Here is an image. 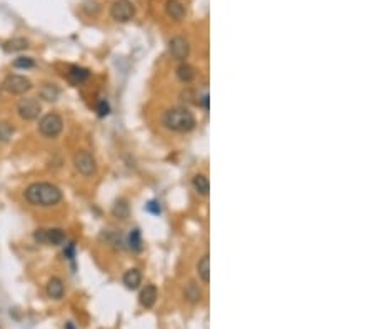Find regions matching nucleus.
Masks as SVG:
<instances>
[{"mask_svg": "<svg viewBox=\"0 0 375 329\" xmlns=\"http://www.w3.org/2000/svg\"><path fill=\"white\" fill-rule=\"evenodd\" d=\"M197 274H199V278L202 279L204 284L210 283V256L207 253L202 256L199 259V263H197Z\"/></svg>", "mask_w": 375, "mask_h": 329, "instance_id": "nucleus-15", "label": "nucleus"}, {"mask_svg": "<svg viewBox=\"0 0 375 329\" xmlns=\"http://www.w3.org/2000/svg\"><path fill=\"white\" fill-rule=\"evenodd\" d=\"M64 292H65L64 281L60 278H57V276L49 279V283H47V294H49V297H52V299H60V297L64 296Z\"/></svg>", "mask_w": 375, "mask_h": 329, "instance_id": "nucleus-13", "label": "nucleus"}, {"mask_svg": "<svg viewBox=\"0 0 375 329\" xmlns=\"http://www.w3.org/2000/svg\"><path fill=\"white\" fill-rule=\"evenodd\" d=\"M192 186H194V190L202 196H207L208 191H210V181H208V178L204 173H197L194 178H192Z\"/></svg>", "mask_w": 375, "mask_h": 329, "instance_id": "nucleus-17", "label": "nucleus"}, {"mask_svg": "<svg viewBox=\"0 0 375 329\" xmlns=\"http://www.w3.org/2000/svg\"><path fill=\"white\" fill-rule=\"evenodd\" d=\"M2 88L10 95H25L32 88V82L24 75H9L2 82Z\"/></svg>", "mask_w": 375, "mask_h": 329, "instance_id": "nucleus-5", "label": "nucleus"}, {"mask_svg": "<svg viewBox=\"0 0 375 329\" xmlns=\"http://www.w3.org/2000/svg\"><path fill=\"white\" fill-rule=\"evenodd\" d=\"M24 198L32 206L50 208L59 205L64 195H62V190L57 185H52V183L47 181H35L25 188Z\"/></svg>", "mask_w": 375, "mask_h": 329, "instance_id": "nucleus-1", "label": "nucleus"}, {"mask_svg": "<svg viewBox=\"0 0 375 329\" xmlns=\"http://www.w3.org/2000/svg\"><path fill=\"white\" fill-rule=\"evenodd\" d=\"M157 296H159L157 288H155L154 284H147L142 291H140L139 302L144 307H152L155 304V301H157Z\"/></svg>", "mask_w": 375, "mask_h": 329, "instance_id": "nucleus-12", "label": "nucleus"}, {"mask_svg": "<svg viewBox=\"0 0 375 329\" xmlns=\"http://www.w3.org/2000/svg\"><path fill=\"white\" fill-rule=\"evenodd\" d=\"M162 125L174 133H189L195 128V115L185 107H172L162 115Z\"/></svg>", "mask_w": 375, "mask_h": 329, "instance_id": "nucleus-2", "label": "nucleus"}, {"mask_svg": "<svg viewBox=\"0 0 375 329\" xmlns=\"http://www.w3.org/2000/svg\"><path fill=\"white\" fill-rule=\"evenodd\" d=\"M14 67L15 69H34L35 67V60L32 57H17V59L14 60Z\"/></svg>", "mask_w": 375, "mask_h": 329, "instance_id": "nucleus-23", "label": "nucleus"}, {"mask_svg": "<svg viewBox=\"0 0 375 329\" xmlns=\"http://www.w3.org/2000/svg\"><path fill=\"white\" fill-rule=\"evenodd\" d=\"M2 49L7 52V54H14V52H22L25 49H29V40L24 39V37H17V39L4 42Z\"/></svg>", "mask_w": 375, "mask_h": 329, "instance_id": "nucleus-16", "label": "nucleus"}, {"mask_svg": "<svg viewBox=\"0 0 375 329\" xmlns=\"http://www.w3.org/2000/svg\"><path fill=\"white\" fill-rule=\"evenodd\" d=\"M113 215H115L117 218H120V219H125L129 216V205H127V201L125 200H118L115 205H113Z\"/></svg>", "mask_w": 375, "mask_h": 329, "instance_id": "nucleus-22", "label": "nucleus"}, {"mask_svg": "<svg viewBox=\"0 0 375 329\" xmlns=\"http://www.w3.org/2000/svg\"><path fill=\"white\" fill-rule=\"evenodd\" d=\"M165 12L170 19L174 20H184L185 19V7L180 0H167L165 2Z\"/></svg>", "mask_w": 375, "mask_h": 329, "instance_id": "nucleus-10", "label": "nucleus"}, {"mask_svg": "<svg viewBox=\"0 0 375 329\" xmlns=\"http://www.w3.org/2000/svg\"><path fill=\"white\" fill-rule=\"evenodd\" d=\"M145 208H147V211H150L152 215H160V211H162V210H160V203H159V201H155V200L149 201V203H147V206H145Z\"/></svg>", "mask_w": 375, "mask_h": 329, "instance_id": "nucleus-26", "label": "nucleus"}, {"mask_svg": "<svg viewBox=\"0 0 375 329\" xmlns=\"http://www.w3.org/2000/svg\"><path fill=\"white\" fill-rule=\"evenodd\" d=\"M65 329H77V327L74 326V322H67V324H65Z\"/></svg>", "mask_w": 375, "mask_h": 329, "instance_id": "nucleus-28", "label": "nucleus"}, {"mask_svg": "<svg viewBox=\"0 0 375 329\" xmlns=\"http://www.w3.org/2000/svg\"><path fill=\"white\" fill-rule=\"evenodd\" d=\"M34 239L39 244H49V246H60L65 243V231L62 228H40L34 231Z\"/></svg>", "mask_w": 375, "mask_h": 329, "instance_id": "nucleus-4", "label": "nucleus"}, {"mask_svg": "<svg viewBox=\"0 0 375 329\" xmlns=\"http://www.w3.org/2000/svg\"><path fill=\"white\" fill-rule=\"evenodd\" d=\"M17 112H19V117L22 120L32 122V120L39 118V115L42 112V105L37 98L27 97V98H22V100L17 103Z\"/></svg>", "mask_w": 375, "mask_h": 329, "instance_id": "nucleus-8", "label": "nucleus"}, {"mask_svg": "<svg viewBox=\"0 0 375 329\" xmlns=\"http://www.w3.org/2000/svg\"><path fill=\"white\" fill-rule=\"evenodd\" d=\"M97 112H98V117H107V115L110 113V107H108V103L105 100H100L98 102Z\"/></svg>", "mask_w": 375, "mask_h": 329, "instance_id": "nucleus-25", "label": "nucleus"}, {"mask_svg": "<svg viewBox=\"0 0 375 329\" xmlns=\"http://www.w3.org/2000/svg\"><path fill=\"white\" fill-rule=\"evenodd\" d=\"M184 294H185V297L189 299L190 302H197V301H200V297H202V291H200V288L197 284H194V283H189L185 286V289H184Z\"/></svg>", "mask_w": 375, "mask_h": 329, "instance_id": "nucleus-21", "label": "nucleus"}, {"mask_svg": "<svg viewBox=\"0 0 375 329\" xmlns=\"http://www.w3.org/2000/svg\"><path fill=\"white\" fill-rule=\"evenodd\" d=\"M69 78L74 83H83L85 80L90 78V72H88L87 69H83V67L72 65L69 69Z\"/></svg>", "mask_w": 375, "mask_h": 329, "instance_id": "nucleus-18", "label": "nucleus"}, {"mask_svg": "<svg viewBox=\"0 0 375 329\" xmlns=\"http://www.w3.org/2000/svg\"><path fill=\"white\" fill-rule=\"evenodd\" d=\"M135 15V7L130 0H115L110 7V17L115 22L127 24L134 19Z\"/></svg>", "mask_w": 375, "mask_h": 329, "instance_id": "nucleus-7", "label": "nucleus"}, {"mask_svg": "<svg viewBox=\"0 0 375 329\" xmlns=\"http://www.w3.org/2000/svg\"><path fill=\"white\" fill-rule=\"evenodd\" d=\"M169 52L175 60L185 62V59L190 54V45L184 37H174L169 42Z\"/></svg>", "mask_w": 375, "mask_h": 329, "instance_id": "nucleus-9", "label": "nucleus"}, {"mask_svg": "<svg viewBox=\"0 0 375 329\" xmlns=\"http://www.w3.org/2000/svg\"><path fill=\"white\" fill-rule=\"evenodd\" d=\"M39 93H40V98H44V100H47V102H55L60 95L59 88H57L55 85H52V83H44V85L40 87Z\"/></svg>", "mask_w": 375, "mask_h": 329, "instance_id": "nucleus-19", "label": "nucleus"}, {"mask_svg": "<svg viewBox=\"0 0 375 329\" xmlns=\"http://www.w3.org/2000/svg\"><path fill=\"white\" fill-rule=\"evenodd\" d=\"M74 166L82 176H92L97 171V161L87 150H79L74 155Z\"/></svg>", "mask_w": 375, "mask_h": 329, "instance_id": "nucleus-6", "label": "nucleus"}, {"mask_svg": "<svg viewBox=\"0 0 375 329\" xmlns=\"http://www.w3.org/2000/svg\"><path fill=\"white\" fill-rule=\"evenodd\" d=\"M123 284L127 289H137L140 284H142V273H140V269L137 268H130L123 273Z\"/></svg>", "mask_w": 375, "mask_h": 329, "instance_id": "nucleus-11", "label": "nucleus"}, {"mask_svg": "<svg viewBox=\"0 0 375 329\" xmlns=\"http://www.w3.org/2000/svg\"><path fill=\"white\" fill-rule=\"evenodd\" d=\"M64 254H65V256H67V258H69V259H74V256H75V243H70V244H67V248H65Z\"/></svg>", "mask_w": 375, "mask_h": 329, "instance_id": "nucleus-27", "label": "nucleus"}, {"mask_svg": "<svg viewBox=\"0 0 375 329\" xmlns=\"http://www.w3.org/2000/svg\"><path fill=\"white\" fill-rule=\"evenodd\" d=\"M175 77H177V80L182 82V83H192L197 77V70L189 64H182V65L177 67Z\"/></svg>", "mask_w": 375, "mask_h": 329, "instance_id": "nucleus-14", "label": "nucleus"}, {"mask_svg": "<svg viewBox=\"0 0 375 329\" xmlns=\"http://www.w3.org/2000/svg\"><path fill=\"white\" fill-rule=\"evenodd\" d=\"M129 246L132 251H142V234H140V229L135 228L130 231L129 234Z\"/></svg>", "mask_w": 375, "mask_h": 329, "instance_id": "nucleus-20", "label": "nucleus"}, {"mask_svg": "<svg viewBox=\"0 0 375 329\" xmlns=\"http://www.w3.org/2000/svg\"><path fill=\"white\" fill-rule=\"evenodd\" d=\"M83 10H85L88 15H97L100 7H98V4L95 2V0H87V2L83 4Z\"/></svg>", "mask_w": 375, "mask_h": 329, "instance_id": "nucleus-24", "label": "nucleus"}, {"mask_svg": "<svg viewBox=\"0 0 375 329\" xmlns=\"http://www.w3.org/2000/svg\"><path fill=\"white\" fill-rule=\"evenodd\" d=\"M64 130V120L59 113H47L40 118L39 132L45 138H57Z\"/></svg>", "mask_w": 375, "mask_h": 329, "instance_id": "nucleus-3", "label": "nucleus"}]
</instances>
